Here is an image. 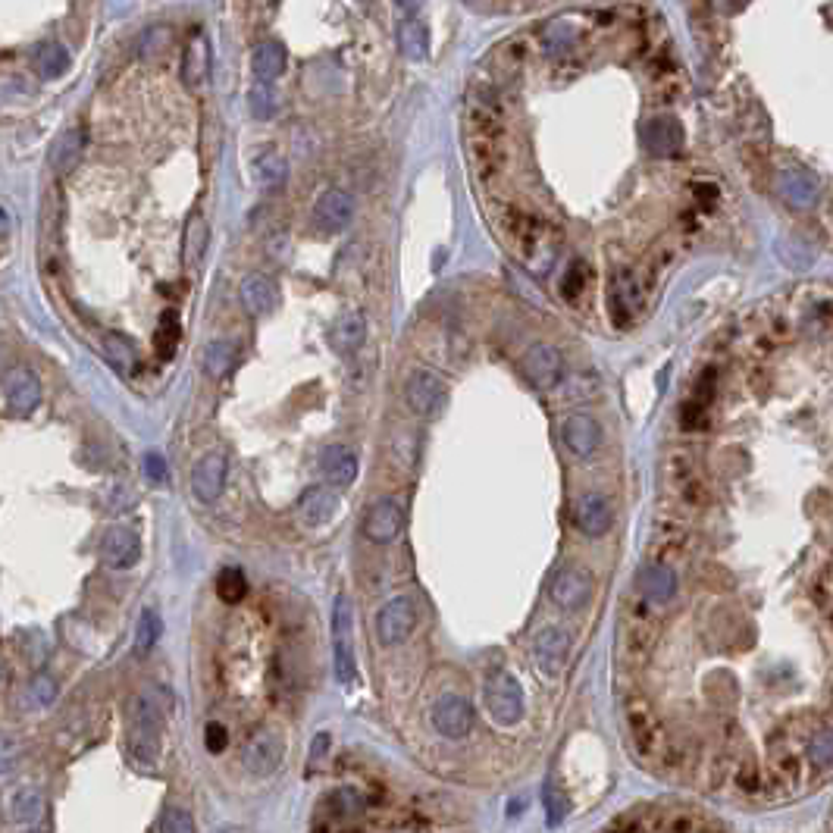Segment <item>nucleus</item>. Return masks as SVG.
Segmentation results:
<instances>
[{"label":"nucleus","mask_w":833,"mask_h":833,"mask_svg":"<svg viewBox=\"0 0 833 833\" xmlns=\"http://www.w3.org/2000/svg\"><path fill=\"white\" fill-rule=\"evenodd\" d=\"M467 145L483 179H495L505 170V119L492 94H476L467 107Z\"/></svg>","instance_id":"f257e3e1"},{"label":"nucleus","mask_w":833,"mask_h":833,"mask_svg":"<svg viewBox=\"0 0 833 833\" xmlns=\"http://www.w3.org/2000/svg\"><path fill=\"white\" fill-rule=\"evenodd\" d=\"M163 749V708L151 693H141L129 702L126 752L135 765L154 768Z\"/></svg>","instance_id":"f03ea898"},{"label":"nucleus","mask_w":833,"mask_h":833,"mask_svg":"<svg viewBox=\"0 0 833 833\" xmlns=\"http://www.w3.org/2000/svg\"><path fill=\"white\" fill-rule=\"evenodd\" d=\"M624 727H627L633 752L642 761H649V765L658 761V765H664L671 740H668V733H664V724H661V718L655 714V708L646 696L633 693V696L624 699Z\"/></svg>","instance_id":"7ed1b4c3"},{"label":"nucleus","mask_w":833,"mask_h":833,"mask_svg":"<svg viewBox=\"0 0 833 833\" xmlns=\"http://www.w3.org/2000/svg\"><path fill=\"white\" fill-rule=\"evenodd\" d=\"M332 671L339 683H354L357 658H354V605L348 595H336L332 602Z\"/></svg>","instance_id":"20e7f679"},{"label":"nucleus","mask_w":833,"mask_h":833,"mask_svg":"<svg viewBox=\"0 0 833 833\" xmlns=\"http://www.w3.org/2000/svg\"><path fill=\"white\" fill-rule=\"evenodd\" d=\"M523 686L514 674L495 671L486 680V708L498 727H514L523 718Z\"/></svg>","instance_id":"39448f33"},{"label":"nucleus","mask_w":833,"mask_h":833,"mask_svg":"<svg viewBox=\"0 0 833 833\" xmlns=\"http://www.w3.org/2000/svg\"><path fill=\"white\" fill-rule=\"evenodd\" d=\"M417 627V605L411 595H395L376 614V639L383 646H401Z\"/></svg>","instance_id":"423d86ee"},{"label":"nucleus","mask_w":833,"mask_h":833,"mask_svg":"<svg viewBox=\"0 0 833 833\" xmlns=\"http://www.w3.org/2000/svg\"><path fill=\"white\" fill-rule=\"evenodd\" d=\"M570 649H574V636H570V630H564V627L539 630V636L533 642V661L545 680L561 677V671L567 668Z\"/></svg>","instance_id":"0eeeda50"},{"label":"nucleus","mask_w":833,"mask_h":833,"mask_svg":"<svg viewBox=\"0 0 833 833\" xmlns=\"http://www.w3.org/2000/svg\"><path fill=\"white\" fill-rule=\"evenodd\" d=\"M404 401L408 408L420 417H436L445 411L448 404V386L445 379L430 373V370H417L408 383H404Z\"/></svg>","instance_id":"6e6552de"},{"label":"nucleus","mask_w":833,"mask_h":833,"mask_svg":"<svg viewBox=\"0 0 833 833\" xmlns=\"http://www.w3.org/2000/svg\"><path fill=\"white\" fill-rule=\"evenodd\" d=\"M639 138H642V145H646V151L652 157H677L686 148L683 123L677 116H668V113L649 116L646 123H642Z\"/></svg>","instance_id":"1a4fd4ad"},{"label":"nucleus","mask_w":833,"mask_h":833,"mask_svg":"<svg viewBox=\"0 0 833 833\" xmlns=\"http://www.w3.org/2000/svg\"><path fill=\"white\" fill-rule=\"evenodd\" d=\"M0 812L10 824H35L44 815V793L35 783L22 780V783H10V787L0 793Z\"/></svg>","instance_id":"9d476101"},{"label":"nucleus","mask_w":833,"mask_h":833,"mask_svg":"<svg viewBox=\"0 0 833 833\" xmlns=\"http://www.w3.org/2000/svg\"><path fill=\"white\" fill-rule=\"evenodd\" d=\"M433 727L445 740H464V736L473 730V708L464 696L458 693H445L436 699L433 705Z\"/></svg>","instance_id":"9b49d317"},{"label":"nucleus","mask_w":833,"mask_h":833,"mask_svg":"<svg viewBox=\"0 0 833 833\" xmlns=\"http://www.w3.org/2000/svg\"><path fill=\"white\" fill-rule=\"evenodd\" d=\"M570 517H574V527L589 536V539H602L611 527H614V511H611V502L602 495V492H586L580 495L577 502H574V511H570Z\"/></svg>","instance_id":"f8f14e48"},{"label":"nucleus","mask_w":833,"mask_h":833,"mask_svg":"<svg viewBox=\"0 0 833 833\" xmlns=\"http://www.w3.org/2000/svg\"><path fill=\"white\" fill-rule=\"evenodd\" d=\"M520 370L527 373V379L542 389V392H549L561 383V376H564V357L558 348L552 345H533L527 354H523V361H520Z\"/></svg>","instance_id":"ddd939ff"},{"label":"nucleus","mask_w":833,"mask_h":833,"mask_svg":"<svg viewBox=\"0 0 833 833\" xmlns=\"http://www.w3.org/2000/svg\"><path fill=\"white\" fill-rule=\"evenodd\" d=\"M592 595V580L586 570L580 567H561L555 570V577L549 580V599L561 611H577L589 602Z\"/></svg>","instance_id":"4468645a"},{"label":"nucleus","mask_w":833,"mask_h":833,"mask_svg":"<svg viewBox=\"0 0 833 833\" xmlns=\"http://www.w3.org/2000/svg\"><path fill=\"white\" fill-rule=\"evenodd\" d=\"M354 220V198L342 188H326V192L317 198L314 204V223L320 232L326 235H336L345 232Z\"/></svg>","instance_id":"2eb2a0df"},{"label":"nucleus","mask_w":833,"mask_h":833,"mask_svg":"<svg viewBox=\"0 0 833 833\" xmlns=\"http://www.w3.org/2000/svg\"><path fill=\"white\" fill-rule=\"evenodd\" d=\"M395 10L401 13L398 29H395L401 54L408 60H426L430 57V29H426V22L420 19V7L398 4Z\"/></svg>","instance_id":"dca6fc26"},{"label":"nucleus","mask_w":833,"mask_h":833,"mask_svg":"<svg viewBox=\"0 0 833 833\" xmlns=\"http://www.w3.org/2000/svg\"><path fill=\"white\" fill-rule=\"evenodd\" d=\"M282 752H285L282 736L273 733V730H260V733H254L251 740H248L242 761H245L248 774H254V777H270V774L279 768Z\"/></svg>","instance_id":"f3484780"},{"label":"nucleus","mask_w":833,"mask_h":833,"mask_svg":"<svg viewBox=\"0 0 833 833\" xmlns=\"http://www.w3.org/2000/svg\"><path fill=\"white\" fill-rule=\"evenodd\" d=\"M401 530H404V514L392 498H379V502L370 505L367 517H364V536L373 545L395 542L401 536Z\"/></svg>","instance_id":"a211bd4d"},{"label":"nucleus","mask_w":833,"mask_h":833,"mask_svg":"<svg viewBox=\"0 0 833 833\" xmlns=\"http://www.w3.org/2000/svg\"><path fill=\"white\" fill-rule=\"evenodd\" d=\"M799 780H802V761L793 755V752H774L771 761H768V774H765V793L771 799H783V796H790L796 793L799 787Z\"/></svg>","instance_id":"6ab92c4d"},{"label":"nucleus","mask_w":833,"mask_h":833,"mask_svg":"<svg viewBox=\"0 0 833 833\" xmlns=\"http://www.w3.org/2000/svg\"><path fill=\"white\" fill-rule=\"evenodd\" d=\"M223 486H226V458L223 455H204L195 470H192V492L198 502L210 505V502H217V498L223 495Z\"/></svg>","instance_id":"aec40b11"},{"label":"nucleus","mask_w":833,"mask_h":833,"mask_svg":"<svg viewBox=\"0 0 833 833\" xmlns=\"http://www.w3.org/2000/svg\"><path fill=\"white\" fill-rule=\"evenodd\" d=\"M339 514V492L332 486H311L298 502V517L304 527H326Z\"/></svg>","instance_id":"412c9836"},{"label":"nucleus","mask_w":833,"mask_h":833,"mask_svg":"<svg viewBox=\"0 0 833 833\" xmlns=\"http://www.w3.org/2000/svg\"><path fill=\"white\" fill-rule=\"evenodd\" d=\"M101 558L113 570H126L141 558V542L126 527H110L101 539Z\"/></svg>","instance_id":"4be33fe9"},{"label":"nucleus","mask_w":833,"mask_h":833,"mask_svg":"<svg viewBox=\"0 0 833 833\" xmlns=\"http://www.w3.org/2000/svg\"><path fill=\"white\" fill-rule=\"evenodd\" d=\"M38 401H41V383H38V376L32 370H10L7 376V404H10V411L13 414H32L38 408Z\"/></svg>","instance_id":"5701e85b"},{"label":"nucleus","mask_w":833,"mask_h":833,"mask_svg":"<svg viewBox=\"0 0 833 833\" xmlns=\"http://www.w3.org/2000/svg\"><path fill=\"white\" fill-rule=\"evenodd\" d=\"M602 442V426L589 414H570L564 423V445L574 451L577 458H589Z\"/></svg>","instance_id":"b1692460"},{"label":"nucleus","mask_w":833,"mask_h":833,"mask_svg":"<svg viewBox=\"0 0 833 833\" xmlns=\"http://www.w3.org/2000/svg\"><path fill=\"white\" fill-rule=\"evenodd\" d=\"M242 304L251 317H267L279 307V285L270 276H248L242 282Z\"/></svg>","instance_id":"393cba45"},{"label":"nucleus","mask_w":833,"mask_h":833,"mask_svg":"<svg viewBox=\"0 0 833 833\" xmlns=\"http://www.w3.org/2000/svg\"><path fill=\"white\" fill-rule=\"evenodd\" d=\"M320 473L332 483V489H336V486H351L354 476H357L354 451L345 448V445H326L320 451Z\"/></svg>","instance_id":"a878e982"},{"label":"nucleus","mask_w":833,"mask_h":833,"mask_svg":"<svg viewBox=\"0 0 833 833\" xmlns=\"http://www.w3.org/2000/svg\"><path fill=\"white\" fill-rule=\"evenodd\" d=\"M285 66H289V57H285V47L279 41H264L254 47L251 69L257 76V85H273L276 79H282Z\"/></svg>","instance_id":"bb28decb"},{"label":"nucleus","mask_w":833,"mask_h":833,"mask_svg":"<svg viewBox=\"0 0 833 833\" xmlns=\"http://www.w3.org/2000/svg\"><path fill=\"white\" fill-rule=\"evenodd\" d=\"M639 592H642V599L652 602V605L671 602L674 595H677V577H674V570L664 567V564H649V567L639 574Z\"/></svg>","instance_id":"cd10ccee"},{"label":"nucleus","mask_w":833,"mask_h":833,"mask_svg":"<svg viewBox=\"0 0 833 833\" xmlns=\"http://www.w3.org/2000/svg\"><path fill=\"white\" fill-rule=\"evenodd\" d=\"M367 339V320L361 311H351L345 317L336 320V326L329 329V345L339 354H354Z\"/></svg>","instance_id":"c85d7f7f"},{"label":"nucleus","mask_w":833,"mask_h":833,"mask_svg":"<svg viewBox=\"0 0 833 833\" xmlns=\"http://www.w3.org/2000/svg\"><path fill=\"white\" fill-rule=\"evenodd\" d=\"M818 179L812 173H805V170H790V173H783L780 179V192L783 198H787V204L793 207H812L818 201Z\"/></svg>","instance_id":"c756f323"},{"label":"nucleus","mask_w":833,"mask_h":833,"mask_svg":"<svg viewBox=\"0 0 833 833\" xmlns=\"http://www.w3.org/2000/svg\"><path fill=\"white\" fill-rule=\"evenodd\" d=\"M82 148H85V132H82V129L63 132V135L54 141V148H51V166H54L57 173L76 170V163H79V157H82Z\"/></svg>","instance_id":"7c9ffc66"},{"label":"nucleus","mask_w":833,"mask_h":833,"mask_svg":"<svg viewBox=\"0 0 833 833\" xmlns=\"http://www.w3.org/2000/svg\"><path fill=\"white\" fill-rule=\"evenodd\" d=\"M207 242H210V229H207V223H204L201 213H195V217L188 220L185 238H182L185 267H198V264H201V257H204V251H207Z\"/></svg>","instance_id":"2f4dec72"},{"label":"nucleus","mask_w":833,"mask_h":833,"mask_svg":"<svg viewBox=\"0 0 833 833\" xmlns=\"http://www.w3.org/2000/svg\"><path fill=\"white\" fill-rule=\"evenodd\" d=\"M636 304H639V298H636V282H633V276H630V273H617L614 289H611V311H614L617 323L627 326L630 317H633V311H636Z\"/></svg>","instance_id":"473e14b6"},{"label":"nucleus","mask_w":833,"mask_h":833,"mask_svg":"<svg viewBox=\"0 0 833 833\" xmlns=\"http://www.w3.org/2000/svg\"><path fill=\"white\" fill-rule=\"evenodd\" d=\"M104 354H107V361L123 376H132L135 367H138L135 345L126 336H119V332H107V336H104Z\"/></svg>","instance_id":"72a5a7b5"},{"label":"nucleus","mask_w":833,"mask_h":833,"mask_svg":"<svg viewBox=\"0 0 833 833\" xmlns=\"http://www.w3.org/2000/svg\"><path fill=\"white\" fill-rule=\"evenodd\" d=\"M207 69H210V51H207V41L204 38H195L192 44L185 47V60H182V79L198 88L207 76Z\"/></svg>","instance_id":"f704fd0d"},{"label":"nucleus","mask_w":833,"mask_h":833,"mask_svg":"<svg viewBox=\"0 0 833 833\" xmlns=\"http://www.w3.org/2000/svg\"><path fill=\"white\" fill-rule=\"evenodd\" d=\"M179 336H182V326H179V314L176 311H163L157 332H154V351L160 361H170L179 348Z\"/></svg>","instance_id":"c9c22d12"},{"label":"nucleus","mask_w":833,"mask_h":833,"mask_svg":"<svg viewBox=\"0 0 833 833\" xmlns=\"http://www.w3.org/2000/svg\"><path fill=\"white\" fill-rule=\"evenodd\" d=\"M254 179L264 188H279L285 179H289V163H285L273 148H267L254 160Z\"/></svg>","instance_id":"e433bc0d"},{"label":"nucleus","mask_w":833,"mask_h":833,"mask_svg":"<svg viewBox=\"0 0 833 833\" xmlns=\"http://www.w3.org/2000/svg\"><path fill=\"white\" fill-rule=\"evenodd\" d=\"M833 761V743H830V727H818L808 736V768L812 774H827Z\"/></svg>","instance_id":"4c0bfd02"},{"label":"nucleus","mask_w":833,"mask_h":833,"mask_svg":"<svg viewBox=\"0 0 833 833\" xmlns=\"http://www.w3.org/2000/svg\"><path fill=\"white\" fill-rule=\"evenodd\" d=\"M35 69H38V76H44V79L63 76L66 69H69L66 47H60V44H41L38 54H35Z\"/></svg>","instance_id":"58836bf2"},{"label":"nucleus","mask_w":833,"mask_h":833,"mask_svg":"<svg viewBox=\"0 0 833 833\" xmlns=\"http://www.w3.org/2000/svg\"><path fill=\"white\" fill-rule=\"evenodd\" d=\"M160 633H163L160 614L154 608H145V611H141V617H138V630H135V652L138 655H148L157 646Z\"/></svg>","instance_id":"ea45409f"},{"label":"nucleus","mask_w":833,"mask_h":833,"mask_svg":"<svg viewBox=\"0 0 833 833\" xmlns=\"http://www.w3.org/2000/svg\"><path fill=\"white\" fill-rule=\"evenodd\" d=\"M217 595L226 605H238L248 595V577L238 567H226L217 577Z\"/></svg>","instance_id":"a19ab883"},{"label":"nucleus","mask_w":833,"mask_h":833,"mask_svg":"<svg viewBox=\"0 0 833 833\" xmlns=\"http://www.w3.org/2000/svg\"><path fill=\"white\" fill-rule=\"evenodd\" d=\"M542 805H545V821H549V827H558L567 818L570 799L561 790V783H555V780L545 783V787H542Z\"/></svg>","instance_id":"79ce46f5"},{"label":"nucleus","mask_w":833,"mask_h":833,"mask_svg":"<svg viewBox=\"0 0 833 833\" xmlns=\"http://www.w3.org/2000/svg\"><path fill=\"white\" fill-rule=\"evenodd\" d=\"M235 364V345L232 342H210L204 351V367L210 376H226Z\"/></svg>","instance_id":"37998d69"},{"label":"nucleus","mask_w":833,"mask_h":833,"mask_svg":"<svg viewBox=\"0 0 833 833\" xmlns=\"http://www.w3.org/2000/svg\"><path fill=\"white\" fill-rule=\"evenodd\" d=\"M170 44H173V32L166 29V26H154V29H148L145 35H141V41H138V47H141V57L163 54Z\"/></svg>","instance_id":"c03bdc74"},{"label":"nucleus","mask_w":833,"mask_h":833,"mask_svg":"<svg viewBox=\"0 0 833 833\" xmlns=\"http://www.w3.org/2000/svg\"><path fill=\"white\" fill-rule=\"evenodd\" d=\"M248 104H251V113L257 119H270L276 113V94L270 85H254L251 94H248Z\"/></svg>","instance_id":"a18cd8bd"},{"label":"nucleus","mask_w":833,"mask_h":833,"mask_svg":"<svg viewBox=\"0 0 833 833\" xmlns=\"http://www.w3.org/2000/svg\"><path fill=\"white\" fill-rule=\"evenodd\" d=\"M586 279H589L586 264H583V260H574V264H570L567 273H564V282H561L564 295H567L570 301H577V298L583 295V289H586Z\"/></svg>","instance_id":"49530a36"},{"label":"nucleus","mask_w":833,"mask_h":833,"mask_svg":"<svg viewBox=\"0 0 833 833\" xmlns=\"http://www.w3.org/2000/svg\"><path fill=\"white\" fill-rule=\"evenodd\" d=\"M54 696H57V683H54V677H47V674L32 677V683H29V702H32L35 708L51 705V702H54Z\"/></svg>","instance_id":"de8ad7c7"},{"label":"nucleus","mask_w":833,"mask_h":833,"mask_svg":"<svg viewBox=\"0 0 833 833\" xmlns=\"http://www.w3.org/2000/svg\"><path fill=\"white\" fill-rule=\"evenodd\" d=\"M160 830L163 833H195V818L185 812V808L173 805V808H166V815L160 821Z\"/></svg>","instance_id":"09e8293b"},{"label":"nucleus","mask_w":833,"mask_h":833,"mask_svg":"<svg viewBox=\"0 0 833 833\" xmlns=\"http://www.w3.org/2000/svg\"><path fill=\"white\" fill-rule=\"evenodd\" d=\"M642 824H646V808H636V812L617 815L602 833H642Z\"/></svg>","instance_id":"8fccbe9b"},{"label":"nucleus","mask_w":833,"mask_h":833,"mask_svg":"<svg viewBox=\"0 0 833 833\" xmlns=\"http://www.w3.org/2000/svg\"><path fill=\"white\" fill-rule=\"evenodd\" d=\"M204 746H207V752L210 755H220V752H226V746H229V730L223 727V724H207L204 727Z\"/></svg>","instance_id":"3c124183"},{"label":"nucleus","mask_w":833,"mask_h":833,"mask_svg":"<svg viewBox=\"0 0 833 833\" xmlns=\"http://www.w3.org/2000/svg\"><path fill=\"white\" fill-rule=\"evenodd\" d=\"M736 787L740 790H746V793H755V790H761V774H758V768H755V761H743V771H736Z\"/></svg>","instance_id":"603ef678"},{"label":"nucleus","mask_w":833,"mask_h":833,"mask_svg":"<svg viewBox=\"0 0 833 833\" xmlns=\"http://www.w3.org/2000/svg\"><path fill=\"white\" fill-rule=\"evenodd\" d=\"M680 417H683V430H699V426L705 423V404H702V401L683 404Z\"/></svg>","instance_id":"864d4df0"},{"label":"nucleus","mask_w":833,"mask_h":833,"mask_svg":"<svg viewBox=\"0 0 833 833\" xmlns=\"http://www.w3.org/2000/svg\"><path fill=\"white\" fill-rule=\"evenodd\" d=\"M22 749L13 740H0V774H10L19 765Z\"/></svg>","instance_id":"5fc2aeb1"},{"label":"nucleus","mask_w":833,"mask_h":833,"mask_svg":"<svg viewBox=\"0 0 833 833\" xmlns=\"http://www.w3.org/2000/svg\"><path fill=\"white\" fill-rule=\"evenodd\" d=\"M145 473L151 483H166V461L160 451H148L145 455Z\"/></svg>","instance_id":"6e6d98bb"},{"label":"nucleus","mask_w":833,"mask_h":833,"mask_svg":"<svg viewBox=\"0 0 833 833\" xmlns=\"http://www.w3.org/2000/svg\"><path fill=\"white\" fill-rule=\"evenodd\" d=\"M818 605H821L824 611L830 608V577H827V574H824L821 583H818Z\"/></svg>","instance_id":"4d7b16f0"},{"label":"nucleus","mask_w":833,"mask_h":833,"mask_svg":"<svg viewBox=\"0 0 833 833\" xmlns=\"http://www.w3.org/2000/svg\"><path fill=\"white\" fill-rule=\"evenodd\" d=\"M696 195L702 198V204H705V207H711V204H714V198H718V188H714V185H696Z\"/></svg>","instance_id":"13d9d810"},{"label":"nucleus","mask_w":833,"mask_h":833,"mask_svg":"<svg viewBox=\"0 0 833 833\" xmlns=\"http://www.w3.org/2000/svg\"><path fill=\"white\" fill-rule=\"evenodd\" d=\"M326 746H329V736H326V733H320L317 740H314V749H311V755H314V758H323Z\"/></svg>","instance_id":"bf43d9fd"},{"label":"nucleus","mask_w":833,"mask_h":833,"mask_svg":"<svg viewBox=\"0 0 833 833\" xmlns=\"http://www.w3.org/2000/svg\"><path fill=\"white\" fill-rule=\"evenodd\" d=\"M10 235V213L0 207V238H7Z\"/></svg>","instance_id":"052dcab7"}]
</instances>
